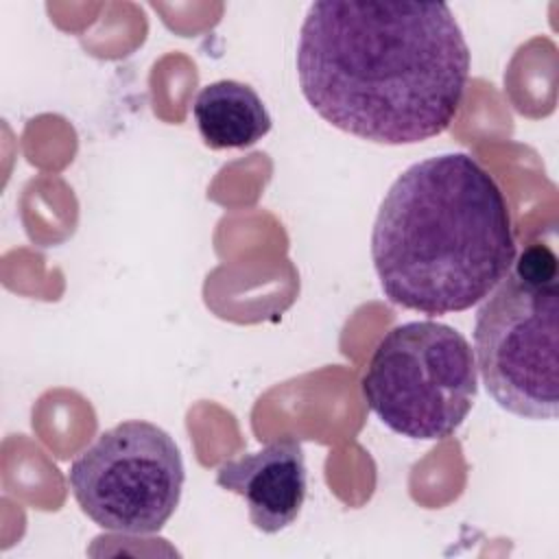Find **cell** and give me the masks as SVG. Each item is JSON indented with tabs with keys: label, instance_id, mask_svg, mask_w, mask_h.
I'll list each match as a JSON object with an SVG mask.
<instances>
[{
	"label": "cell",
	"instance_id": "obj_1",
	"mask_svg": "<svg viewBox=\"0 0 559 559\" xmlns=\"http://www.w3.org/2000/svg\"><path fill=\"white\" fill-rule=\"evenodd\" d=\"M299 85L332 127L380 144H415L459 116L469 48L443 2L319 0L297 46Z\"/></svg>",
	"mask_w": 559,
	"mask_h": 559
},
{
	"label": "cell",
	"instance_id": "obj_2",
	"mask_svg": "<svg viewBox=\"0 0 559 559\" xmlns=\"http://www.w3.org/2000/svg\"><path fill=\"white\" fill-rule=\"evenodd\" d=\"M371 258L389 301L424 314L467 310L515 262L507 199L467 153L417 162L380 203Z\"/></svg>",
	"mask_w": 559,
	"mask_h": 559
},
{
	"label": "cell",
	"instance_id": "obj_3",
	"mask_svg": "<svg viewBox=\"0 0 559 559\" xmlns=\"http://www.w3.org/2000/svg\"><path fill=\"white\" fill-rule=\"evenodd\" d=\"M559 273L546 245H531L483 299L474 323L476 369L493 402L524 419L559 408Z\"/></svg>",
	"mask_w": 559,
	"mask_h": 559
},
{
	"label": "cell",
	"instance_id": "obj_4",
	"mask_svg": "<svg viewBox=\"0 0 559 559\" xmlns=\"http://www.w3.org/2000/svg\"><path fill=\"white\" fill-rule=\"evenodd\" d=\"M472 345L452 325L406 321L376 345L362 376L371 413L393 432L439 441L459 430L476 400Z\"/></svg>",
	"mask_w": 559,
	"mask_h": 559
},
{
	"label": "cell",
	"instance_id": "obj_5",
	"mask_svg": "<svg viewBox=\"0 0 559 559\" xmlns=\"http://www.w3.org/2000/svg\"><path fill=\"white\" fill-rule=\"evenodd\" d=\"M183 480L175 439L142 419L98 435L68 469L81 511L100 528L124 535L157 533L173 518Z\"/></svg>",
	"mask_w": 559,
	"mask_h": 559
},
{
	"label": "cell",
	"instance_id": "obj_6",
	"mask_svg": "<svg viewBox=\"0 0 559 559\" xmlns=\"http://www.w3.org/2000/svg\"><path fill=\"white\" fill-rule=\"evenodd\" d=\"M216 485L245 500L258 531L280 533L299 518L306 500L308 474L301 443L284 437L258 452L225 461L216 469Z\"/></svg>",
	"mask_w": 559,
	"mask_h": 559
},
{
	"label": "cell",
	"instance_id": "obj_7",
	"mask_svg": "<svg viewBox=\"0 0 559 559\" xmlns=\"http://www.w3.org/2000/svg\"><path fill=\"white\" fill-rule=\"evenodd\" d=\"M192 116L210 148H247L271 131V116L255 90L229 79L207 83L197 94Z\"/></svg>",
	"mask_w": 559,
	"mask_h": 559
}]
</instances>
